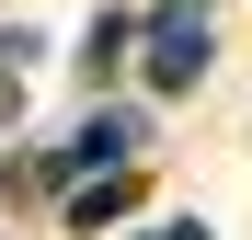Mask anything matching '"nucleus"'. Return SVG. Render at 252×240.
I'll use <instances>...</instances> for the list:
<instances>
[{"mask_svg":"<svg viewBox=\"0 0 252 240\" xmlns=\"http://www.w3.org/2000/svg\"><path fill=\"white\" fill-rule=\"evenodd\" d=\"M149 149H160V114H149L138 92H103V103H92V114L58 137V172H69V194H80L92 172H138Z\"/></svg>","mask_w":252,"mask_h":240,"instance_id":"obj_1","label":"nucleus"},{"mask_svg":"<svg viewBox=\"0 0 252 240\" xmlns=\"http://www.w3.org/2000/svg\"><path fill=\"white\" fill-rule=\"evenodd\" d=\"M0 126H23V69H0Z\"/></svg>","mask_w":252,"mask_h":240,"instance_id":"obj_5","label":"nucleus"},{"mask_svg":"<svg viewBox=\"0 0 252 240\" xmlns=\"http://www.w3.org/2000/svg\"><path fill=\"white\" fill-rule=\"evenodd\" d=\"M126 240H184V229H172V217H160V229H126Z\"/></svg>","mask_w":252,"mask_h":240,"instance_id":"obj_6","label":"nucleus"},{"mask_svg":"<svg viewBox=\"0 0 252 240\" xmlns=\"http://www.w3.org/2000/svg\"><path fill=\"white\" fill-rule=\"evenodd\" d=\"M138 34H149V12H115V0H103L92 23H80V80H92V103H103L115 80H126V57H138Z\"/></svg>","mask_w":252,"mask_h":240,"instance_id":"obj_3","label":"nucleus"},{"mask_svg":"<svg viewBox=\"0 0 252 240\" xmlns=\"http://www.w3.org/2000/svg\"><path fill=\"white\" fill-rule=\"evenodd\" d=\"M58 217H69L80 240H103V229H126V217H138V172H92L80 194H58Z\"/></svg>","mask_w":252,"mask_h":240,"instance_id":"obj_4","label":"nucleus"},{"mask_svg":"<svg viewBox=\"0 0 252 240\" xmlns=\"http://www.w3.org/2000/svg\"><path fill=\"white\" fill-rule=\"evenodd\" d=\"M206 69H218V0H149L138 80H149V92H195Z\"/></svg>","mask_w":252,"mask_h":240,"instance_id":"obj_2","label":"nucleus"}]
</instances>
